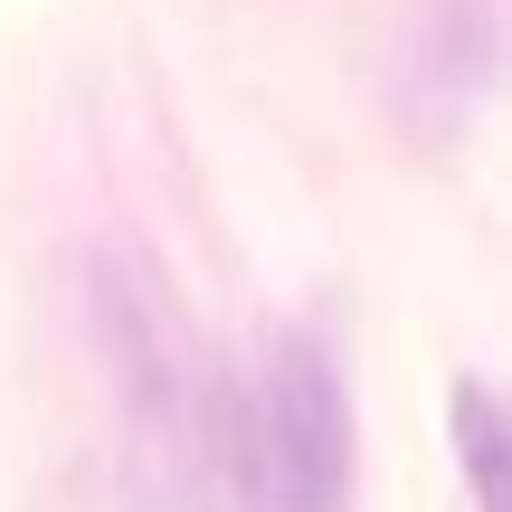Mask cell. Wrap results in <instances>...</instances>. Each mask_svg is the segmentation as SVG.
<instances>
[{
  "label": "cell",
  "instance_id": "7a4b0ae2",
  "mask_svg": "<svg viewBox=\"0 0 512 512\" xmlns=\"http://www.w3.org/2000/svg\"><path fill=\"white\" fill-rule=\"evenodd\" d=\"M456 446H465V475H475V512H503V408H494V389L484 380H465L456 389Z\"/></svg>",
  "mask_w": 512,
  "mask_h": 512
},
{
  "label": "cell",
  "instance_id": "6da1fadb",
  "mask_svg": "<svg viewBox=\"0 0 512 512\" xmlns=\"http://www.w3.org/2000/svg\"><path fill=\"white\" fill-rule=\"evenodd\" d=\"M247 512H351V389L323 332H275L238 437Z\"/></svg>",
  "mask_w": 512,
  "mask_h": 512
}]
</instances>
